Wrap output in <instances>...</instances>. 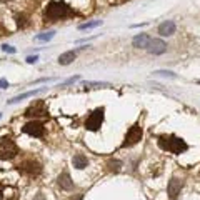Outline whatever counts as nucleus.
Returning a JSON list of instances; mask_svg holds the SVG:
<instances>
[{
	"mask_svg": "<svg viewBox=\"0 0 200 200\" xmlns=\"http://www.w3.org/2000/svg\"><path fill=\"white\" fill-rule=\"evenodd\" d=\"M18 154V145L12 140V137L0 139V160H13Z\"/></svg>",
	"mask_w": 200,
	"mask_h": 200,
	"instance_id": "3",
	"label": "nucleus"
},
{
	"mask_svg": "<svg viewBox=\"0 0 200 200\" xmlns=\"http://www.w3.org/2000/svg\"><path fill=\"white\" fill-rule=\"evenodd\" d=\"M57 183H58V187H60L62 190H65V192H70V190H74V180H72L70 177V173L67 172V170H63V172L58 175V178H57Z\"/></svg>",
	"mask_w": 200,
	"mask_h": 200,
	"instance_id": "11",
	"label": "nucleus"
},
{
	"mask_svg": "<svg viewBox=\"0 0 200 200\" xmlns=\"http://www.w3.org/2000/svg\"><path fill=\"white\" fill-rule=\"evenodd\" d=\"M100 25H102V20L87 22V23H82V25H79V30H90V28H95V27H100Z\"/></svg>",
	"mask_w": 200,
	"mask_h": 200,
	"instance_id": "20",
	"label": "nucleus"
},
{
	"mask_svg": "<svg viewBox=\"0 0 200 200\" xmlns=\"http://www.w3.org/2000/svg\"><path fill=\"white\" fill-rule=\"evenodd\" d=\"M122 163L120 160H109V162H107V170H109V172H114V173H117V172H120L122 170Z\"/></svg>",
	"mask_w": 200,
	"mask_h": 200,
	"instance_id": "18",
	"label": "nucleus"
},
{
	"mask_svg": "<svg viewBox=\"0 0 200 200\" xmlns=\"http://www.w3.org/2000/svg\"><path fill=\"white\" fill-rule=\"evenodd\" d=\"M22 132L27 134V135H30V137L42 139L43 135H45V125H43L40 120H30L22 127Z\"/></svg>",
	"mask_w": 200,
	"mask_h": 200,
	"instance_id": "7",
	"label": "nucleus"
},
{
	"mask_svg": "<svg viewBox=\"0 0 200 200\" xmlns=\"http://www.w3.org/2000/svg\"><path fill=\"white\" fill-rule=\"evenodd\" d=\"M149 53H152V55H163L165 52H167V43H165L162 38H152L147 47Z\"/></svg>",
	"mask_w": 200,
	"mask_h": 200,
	"instance_id": "10",
	"label": "nucleus"
},
{
	"mask_svg": "<svg viewBox=\"0 0 200 200\" xmlns=\"http://www.w3.org/2000/svg\"><path fill=\"white\" fill-rule=\"evenodd\" d=\"M17 170L27 177H38L42 173V163L33 159H25L17 165Z\"/></svg>",
	"mask_w": 200,
	"mask_h": 200,
	"instance_id": "4",
	"label": "nucleus"
},
{
	"mask_svg": "<svg viewBox=\"0 0 200 200\" xmlns=\"http://www.w3.org/2000/svg\"><path fill=\"white\" fill-rule=\"evenodd\" d=\"M175 30H177V25H175V22H172V20H165V22H162V23L159 25V33H160L162 37H170V35H173Z\"/></svg>",
	"mask_w": 200,
	"mask_h": 200,
	"instance_id": "12",
	"label": "nucleus"
},
{
	"mask_svg": "<svg viewBox=\"0 0 200 200\" xmlns=\"http://www.w3.org/2000/svg\"><path fill=\"white\" fill-rule=\"evenodd\" d=\"M85 89H109L112 87L109 82H84Z\"/></svg>",
	"mask_w": 200,
	"mask_h": 200,
	"instance_id": "17",
	"label": "nucleus"
},
{
	"mask_svg": "<svg viewBox=\"0 0 200 200\" xmlns=\"http://www.w3.org/2000/svg\"><path fill=\"white\" fill-rule=\"evenodd\" d=\"M33 200H45V197H43V193L42 192H38L35 197H33Z\"/></svg>",
	"mask_w": 200,
	"mask_h": 200,
	"instance_id": "28",
	"label": "nucleus"
},
{
	"mask_svg": "<svg viewBox=\"0 0 200 200\" xmlns=\"http://www.w3.org/2000/svg\"><path fill=\"white\" fill-rule=\"evenodd\" d=\"M17 25L20 27V28H23V27L28 25V20H27V17L23 15V13H20V15L17 17Z\"/></svg>",
	"mask_w": 200,
	"mask_h": 200,
	"instance_id": "22",
	"label": "nucleus"
},
{
	"mask_svg": "<svg viewBox=\"0 0 200 200\" xmlns=\"http://www.w3.org/2000/svg\"><path fill=\"white\" fill-rule=\"evenodd\" d=\"M150 38L147 33H139V35L134 37V40H132V45H134L135 48H147L149 43H150Z\"/></svg>",
	"mask_w": 200,
	"mask_h": 200,
	"instance_id": "13",
	"label": "nucleus"
},
{
	"mask_svg": "<svg viewBox=\"0 0 200 200\" xmlns=\"http://www.w3.org/2000/svg\"><path fill=\"white\" fill-rule=\"evenodd\" d=\"M0 2H8V0H0Z\"/></svg>",
	"mask_w": 200,
	"mask_h": 200,
	"instance_id": "30",
	"label": "nucleus"
},
{
	"mask_svg": "<svg viewBox=\"0 0 200 200\" xmlns=\"http://www.w3.org/2000/svg\"><path fill=\"white\" fill-rule=\"evenodd\" d=\"M154 75H159V77H170V79H175L177 77V74L172 70H155Z\"/></svg>",
	"mask_w": 200,
	"mask_h": 200,
	"instance_id": "21",
	"label": "nucleus"
},
{
	"mask_svg": "<svg viewBox=\"0 0 200 200\" xmlns=\"http://www.w3.org/2000/svg\"><path fill=\"white\" fill-rule=\"evenodd\" d=\"M183 188V180L182 178H177V177H172L167 183V197L168 200H177L180 197V192Z\"/></svg>",
	"mask_w": 200,
	"mask_h": 200,
	"instance_id": "8",
	"label": "nucleus"
},
{
	"mask_svg": "<svg viewBox=\"0 0 200 200\" xmlns=\"http://www.w3.org/2000/svg\"><path fill=\"white\" fill-rule=\"evenodd\" d=\"M142 135H144V130H142V125L140 124H134L129 129V132H127L125 135V140L124 144H122V147H134L135 144H139L140 140H142Z\"/></svg>",
	"mask_w": 200,
	"mask_h": 200,
	"instance_id": "6",
	"label": "nucleus"
},
{
	"mask_svg": "<svg viewBox=\"0 0 200 200\" xmlns=\"http://www.w3.org/2000/svg\"><path fill=\"white\" fill-rule=\"evenodd\" d=\"M104 114H105V109H104V107H100V109H95L89 117H87V120H85V129L90 130V132L100 130L102 124H104Z\"/></svg>",
	"mask_w": 200,
	"mask_h": 200,
	"instance_id": "5",
	"label": "nucleus"
},
{
	"mask_svg": "<svg viewBox=\"0 0 200 200\" xmlns=\"http://www.w3.org/2000/svg\"><path fill=\"white\" fill-rule=\"evenodd\" d=\"M72 163H74L75 168L84 170V168L89 167V159H87L85 155H82V154H75L74 159H72Z\"/></svg>",
	"mask_w": 200,
	"mask_h": 200,
	"instance_id": "14",
	"label": "nucleus"
},
{
	"mask_svg": "<svg viewBox=\"0 0 200 200\" xmlns=\"http://www.w3.org/2000/svg\"><path fill=\"white\" fill-rule=\"evenodd\" d=\"M25 117H48V110L45 107L43 100H37L35 104H32L28 109L25 110Z\"/></svg>",
	"mask_w": 200,
	"mask_h": 200,
	"instance_id": "9",
	"label": "nucleus"
},
{
	"mask_svg": "<svg viewBox=\"0 0 200 200\" xmlns=\"http://www.w3.org/2000/svg\"><path fill=\"white\" fill-rule=\"evenodd\" d=\"M7 200H17V198H7Z\"/></svg>",
	"mask_w": 200,
	"mask_h": 200,
	"instance_id": "31",
	"label": "nucleus"
},
{
	"mask_svg": "<svg viewBox=\"0 0 200 200\" xmlns=\"http://www.w3.org/2000/svg\"><path fill=\"white\" fill-rule=\"evenodd\" d=\"M74 15V10L65 5L60 0H52V2L47 3L45 10H43V18L45 22H55V20H62V18H67Z\"/></svg>",
	"mask_w": 200,
	"mask_h": 200,
	"instance_id": "1",
	"label": "nucleus"
},
{
	"mask_svg": "<svg viewBox=\"0 0 200 200\" xmlns=\"http://www.w3.org/2000/svg\"><path fill=\"white\" fill-rule=\"evenodd\" d=\"M157 142L162 150H165L168 154H173V155H180L188 150V144L183 139L177 137V135H159Z\"/></svg>",
	"mask_w": 200,
	"mask_h": 200,
	"instance_id": "2",
	"label": "nucleus"
},
{
	"mask_svg": "<svg viewBox=\"0 0 200 200\" xmlns=\"http://www.w3.org/2000/svg\"><path fill=\"white\" fill-rule=\"evenodd\" d=\"M2 190H3V185H2V183H0V193H2Z\"/></svg>",
	"mask_w": 200,
	"mask_h": 200,
	"instance_id": "29",
	"label": "nucleus"
},
{
	"mask_svg": "<svg viewBox=\"0 0 200 200\" xmlns=\"http://www.w3.org/2000/svg\"><path fill=\"white\" fill-rule=\"evenodd\" d=\"M70 200H84V193H77V195H72Z\"/></svg>",
	"mask_w": 200,
	"mask_h": 200,
	"instance_id": "27",
	"label": "nucleus"
},
{
	"mask_svg": "<svg viewBox=\"0 0 200 200\" xmlns=\"http://www.w3.org/2000/svg\"><path fill=\"white\" fill-rule=\"evenodd\" d=\"M75 55L77 53L74 50H67V52H63L60 57H58V63L60 65H69V63H72L75 60Z\"/></svg>",
	"mask_w": 200,
	"mask_h": 200,
	"instance_id": "16",
	"label": "nucleus"
},
{
	"mask_svg": "<svg viewBox=\"0 0 200 200\" xmlns=\"http://www.w3.org/2000/svg\"><path fill=\"white\" fill-rule=\"evenodd\" d=\"M77 80H80V75H74V77H70V79H67L65 82H62L58 87H67V85H70V84H74V82H77Z\"/></svg>",
	"mask_w": 200,
	"mask_h": 200,
	"instance_id": "23",
	"label": "nucleus"
},
{
	"mask_svg": "<svg viewBox=\"0 0 200 200\" xmlns=\"http://www.w3.org/2000/svg\"><path fill=\"white\" fill-rule=\"evenodd\" d=\"M8 87H10V84L5 79H0V89H8Z\"/></svg>",
	"mask_w": 200,
	"mask_h": 200,
	"instance_id": "25",
	"label": "nucleus"
},
{
	"mask_svg": "<svg viewBox=\"0 0 200 200\" xmlns=\"http://www.w3.org/2000/svg\"><path fill=\"white\" fill-rule=\"evenodd\" d=\"M37 60H38L37 55H28V57H27V63H35Z\"/></svg>",
	"mask_w": 200,
	"mask_h": 200,
	"instance_id": "26",
	"label": "nucleus"
},
{
	"mask_svg": "<svg viewBox=\"0 0 200 200\" xmlns=\"http://www.w3.org/2000/svg\"><path fill=\"white\" fill-rule=\"evenodd\" d=\"M197 84H198V85H200V80H198V82H197Z\"/></svg>",
	"mask_w": 200,
	"mask_h": 200,
	"instance_id": "32",
	"label": "nucleus"
},
{
	"mask_svg": "<svg viewBox=\"0 0 200 200\" xmlns=\"http://www.w3.org/2000/svg\"><path fill=\"white\" fill-rule=\"evenodd\" d=\"M40 92H43V89H35V90L25 92V94H20V95L13 97V99H10V100H7V104H8V105H12V104H17V102H20V100H23V99H28V97H33V95L40 94Z\"/></svg>",
	"mask_w": 200,
	"mask_h": 200,
	"instance_id": "15",
	"label": "nucleus"
},
{
	"mask_svg": "<svg viewBox=\"0 0 200 200\" xmlns=\"http://www.w3.org/2000/svg\"><path fill=\"white\" fill-rule=\"evenodd\" d=\"M53 37H55V32L50 30V32H42V33H38V35L33 37V40H37V42H48V40H52Z\"/></svg>",
	"mask_w": 200,
	"mask_h": 200,
	"instance_id": "19",
	"label": "nucleus"
},
{
	"mask_svg": "<svg viewBox=\"0 0 200 200\" xmlns=\"http://www.w3.org/2000/svg\"><path fill=\"white\" fill-rule=\"evenodd\" d=\"M2 52H7V53H15V47H12V45H2Z\"/></svg>",
	"mask_w": 200,
	"mask_h": 200,
	"instance_id": "24",
	"label": "nucleus"
},
{
	"mask_svg": "<svg viewBox=\"0 0 200 200\" xmlns=\"http://www.w3.org/2000/svg\"><path fill=\"white\" fill-rule=\"evenodd\" d=\"M0 117H2V115H0Z\"/></svg>",
	"mask_w": 200,
	"mask_h": 200,
	"instance_id": "33",
	"label": "nucleus"
}]
</instances>
